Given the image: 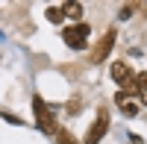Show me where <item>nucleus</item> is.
<instances>
[{
    "instance_id": "39448f33",
    "label": "nucleus",
    "mask_w": 147,
    "mask_h": 144,
    "mask_svg": "<svg viewBox=\"0 0 147 144\" xmlns=\"http://www.w3.org/2000/svg\"><path fill=\"white\" fill-rule=\"evenodd\" d=\"M112 47H115V30H109V32L103 35V38H100V44L94 47V53H91V62H97V65H100L103 59L109 56V50H112Z\"/></svg>"
},
{
    "instance_id": "423d86ee",
    "label": "nucleus",
    "mask_w": 147,
    "mask_h": 144,
    "mask_svg": "<svg viewBox=\"0 0 147 144\" xmlns=\"http://www.w3.org/2000/svg\"><path fill=\"white\" fill-rule=\"evenodd\" d=\"M115 103L121 106V112H124L127 118H136V115H138V100H129V97H127V91H118Z\"/></svg>"
},
{
    "instance_id": "20e7f679",
    "label": "nucleus",
    "mask_w": 147,
    "mask_h": 144,
    "mask_svg": "<svg viewBox=\"0 0 147 144\" xmlns=\"http://www.w3.org/2000/svg\"><path fill=\"white\" fill-rule=\"evenodd\" d=\"M106 129H109V115L100 112V115L94 118V124H91V129H88V135H85V144H97V141L106 135Z\"/></svg>"
},
{
    "instance_id": "f03ea898",
    "label": "nucleus",
    "mask_w": 147,
    "mask_h": 144,
    "mask_svg": "<svg viewBox=\"0 0 147 144\" xmlns=\"http://www.w3.org/2000/svg\"><path fill=\"white\" fill-rule=\"evenodd\" d=\"M32 109H35V121H38V129H44V133H59L56 124H53V115L47 112V106L41 97H32Z\"/></svg>"
},
{
    "instance_id": "9d476101",
    "label": "nucleus",
    "mask_w": 147,
    "mask_h": 144,
    "mask_svg": "<svg viewBox=\"0 0 147 144\" xmlns=\"http://www.w3.org/2000/svg\"><path fill=\"white\" fill-rule=\"evenodd\" d=\"M56 135H59V144H80L77 138H74V135L68 133V129H59V133H56Z\"/></svg>"
},
{
    "instance_id": "7ed1b4c3",
    "label": "nucleus",
    "mask_w": 147,
    "mask_h": 144,
    "mask_svg": "<svg viewBox=\"0 0 147 144\" xmlns=\"http://www.w3.org/2000/svg\"><path fill=\"white\" fill-rule=\"evenodd\" d=\"M112 79L121 85V91H129V88H132V79H136V74L129 71L127 62H115V65H112Z\"/></svg>"
},
{
    "instance_id": "6e6552de",
    "label": "nucleus",
    "mask_w": 147,
    "mask_h": 144,
    "mask_svg": "<svg viewBox=\"0 0 147 144\" xmlns=\"http://www.w3.org/2000/svg\"><path fill=\"white\" fill-rule=\"evenodd\" d=\"M62 12H65V18L80 21V18H82V3H65V6H62Z\"/></svg>"
},
{
    "instance_id": "0eeeda50",
    "label": "nucleus",
    "mask_w": 147,
    "mask_h": 144,
    "mask_svg": "<svg viewBox=\"0 0 147 144\" xmlns=\"http://www.w3.org/2000/svg\"><path fill=\"white\" fill-rule=\"evenodd\" d=\"M129 91H136L138 103L147 106V74H136V79H132V88H129Z\"/></svg>"
},
{
    "instance_id": "f257e3e1",
    "label": "nucleus",
    "mask_w": 147,
    "mask_h": 144,
    "mask_svg": "<svg viewBox=\"0 0 147 144\" xmlns=\"http://www.w3.org/2000/svg\"><path fill=\"white\" fill-rule=\"evenodd\" d=\"M62 38H65V44H68V47H74V50H82V47L88 44V27H85V24L68 27V30L62 32Z\"/></svg>"
},
{
    "instance_id": "1a4fd4ad",
    "label": "nucleus",
    "mask_w": 147,
    "mask_h": 144,
    "mask_svg": "<svg viewBox=\"0 0 147 144\" xmlns=\"http://www.w3.org/2000/svg\"><path fill=\"white\" fill-rule=\"evenodd\" d=\"M44 15H47V21H50V24H59V21L65 18V12H62V6H47Z\"/></svg>"
}]
</instances>
